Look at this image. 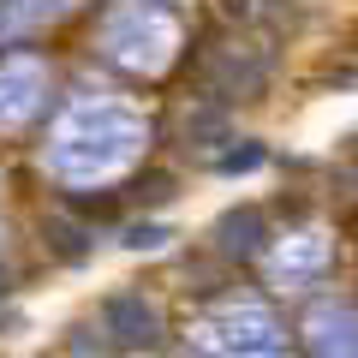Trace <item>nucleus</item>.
Masks as SVG:
<instances>
[{
  "mask_svg": "<svg viewBox=\"0 0 358 358\" xmlns=\"http://www.w3.org/2000/svg\"><path fill=\"white\" fill-rule=\"evenodd\" d=\"M215 245H221V257H257V245H263V221H257V209L227 215L215 227Z\"/></svg>",
  "mask_w": 358,
  "mask_h": 358,
  "instance_id": "f03ea898",
  "label": "nucleus"
},
{
  "mask_svg": "<svg viewBox=\"0 0 358 358\" xmlns=\"http://www.w3.org/2000/svg\"><path fill=\"white\" fill-rule=\"evenodd\" d=\"M138 197H143V203H167V197H173V179H167V173H143L138 179Z\"/></svg>",
  "mask_w": 358,
  "mask_h": 358,
  "instance_id": "7ed1b4c3",
  "label": "nucleus"
},
{
  "mask_svg": "<svg viewBox=\"0 0 358 358\" xmlns=\"http://www.w3.org/2000/svg\"><path fill=\"white\" fill-rule=\"evenodd\" d=\"M54 245H60L66 263H78V257H84V233H78V227H54Z\"/></svg>",
  "mask_w": 358,
  "mask_h": 358,
  "instance_id": "20e7f679",
  "label": "nucleus"
},
{
  "mask_svg": "<svg viewBox=\"0 0 358 358\" xmlns=\"http://www.w3.org/2000/svg\"><path fill=\"white\" fill-rule=\"evenodd\" d=\"M102 329H108V341L120 352H150L162 341V310L143 293H108L102 299Z\"/></svg>",
  "mask_w": 358,
  "mask_h": 358,
  "instance_id": "f257e3e1",
  "label": "nucleus"
}]
</instances>
